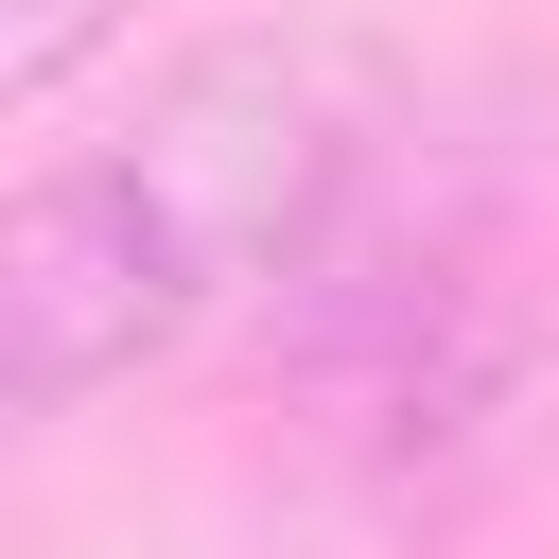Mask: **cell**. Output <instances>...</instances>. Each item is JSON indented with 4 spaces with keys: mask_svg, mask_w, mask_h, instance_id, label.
<instances>
[{
    "mask_svg": "<svg viewBox=\"0 0 559 559\" xmlns=\"http://www.w3.org/2000/svg\"><path fill=\"white\" fill-rule=\"evenodd\" d=\"M384 105L332 35H192L140 70L105 140H52L0 210V384L17 419H87L210 314H262L332 210L367 192Z\"/></svg>",
    "mask_w": 559,
    "mask_h": 559,
    "instance_id": "1",
    "label": "cell"
},
{
    "mask_svg": "<svg viewBox=\"0 0 559 559\" xmlns=\"http://www.w3.org/2000/svg\"><path fill=\"white\" fill-rule=\"evenodd\" d=\"M262 384L384 507H454L542 402V280H524L507 210L384 140L367 192L332 210V245L262 297Z\"/></svg>",
    "mask_w": 559,
    "mask_h": 559,
    "instance_id": "2",
    "label": "cell"
},
{
    "mask_svg": "<svg viewBox=\"0 0 559 559\" xmlns=\"http://www.w3.org/2000/svg\"><path fill=\"white\" fill-rule=\"evenodd\" d=\"M105 17H122V0H0V87H17V105H52V87L87 70V35H105Z\"/></svg>",
    "mask_w": 559,
    "mask_h": 559,
    "instance_id": "3",
    "label": "cell"
}]
</instances>
